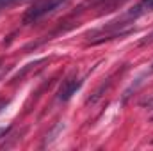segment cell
<instances>
[{"mask_svg":"<svg viewBox=\"0 0 153 151\" xmlns=\"http://www.w3.org/2000/svg\"><path fill=\"white\" fill-rule=\"evenodd\" d=\"M66 2H68V0H41V2H38L36 5H32V7L27 11L23 21H25V23L36 21V20H39V18H43L45 14H50V13L57 11V9L62 7Z\"/></svg>","mask_w":153,"mask_h":151,"instance_id":"cell-1","label":"cell"},{"mask_svg":"<svg viewBox=\"0 0 153 151\" xmlns=\"http://www.w3.org/2000/svg\"><path fill=\"white\" fill-rule=\"evenodd\" d=\"M80 85H82V80H78V78H68L62 84L61 91H59V100L61 101H68L76 91L80 89Z\"/></svg>","mask_w":153,"mask_h":151,"instance_id":"cell-2","label":"cell"},{"mask_svg":"<svg viewBox=\"0 0 153 151\" xmlns=\"http://www.w3.org/2000/svg\"><path fill=\"white\" fill-rule=\"evenodd\" d=\"M152 11H153V0H141L135 7H132V9L128 11V16L137 18V16L146 14V13H152Z\"/></svg>","mask_w":153,"mask_h":151,"instance_id":"cell-3","label":"cell"},{"mask_svg":"<svg viewBox=\"0 0 153 151\" xmlns=\"http://www.w3.org/2000/svg\"><path fill=\"white\" fill-rule=\"evenodd\" d=\"M62 130H64V123H57V124H55V128L46 135V139H45V144H43V146H48V144H52L53 141H57V135H59Z\"/></svg>","mask_w":153,"mask_h":151,"instance_id":"cell-4","label":"cell"},{"mask_svg":"<svg viewBox=\"0 0 153 151\" xmlns=\"http://www.w3.org/2000/svg\"><path fill=\"white\" fill-rule=\"evenodd\" d=\"M9 132V126H5V128H0V139H2V135H5Z\"/></svg>","mask_w":153,"mask_h":151,"instance_id":"cell-5","label":"cell"},{"mask_svg":"<svg viewBox=\"0 0 153 151\" xmlns=\"http://www.w3.org/2000/svg\"><path fill=\"white\" fill-rule=\"evenodd\" d=\"M152 121H153V115H152Z\"/></svg>","mask_w":153,"mask_h":151,"instance_id":"cell-6","label":"cell"}]
</instances>
